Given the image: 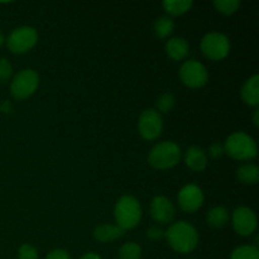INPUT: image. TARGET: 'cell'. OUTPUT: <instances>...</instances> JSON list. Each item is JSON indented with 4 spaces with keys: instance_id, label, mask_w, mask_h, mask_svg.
Listing matches in <instances>:
<instances>
[{
    "instance_id": "cell-1",
    "label": "cell",
    "mask_w": 259,
    "mask_h": 259,
    "mask_svg": "<svg viewBox=\"0 0 259 259\" xmlns=\"http://www.w3.org/2000/svg\"><path fill=\"white\" fill-rule=\"evenodd\" d=\"M164 235L172 249L182 254L192 252L199 244V234L196 229L186 222L172 224Z\"/></svg>"
},
{
    "instance_id": "cell-2",
    "label": "cell",
    "mask_w": 259,
    "mask_h": 259,
    "mask_svg": "<svg viewBox=\"0 0 259 259\" xmlns=\"http://www.w3.org/2000/svg\"><path fill=\"white\" fill-rule=\"evenodd\" d=\"M114 217L116 225L125 232L133 229L141 223L142 206L138 200L133 196H121L114 207Z\"/></svg>"
},
{
    "instance_id": "cell-3",
    "label": "cell",
    "mask_w": 259,
    "mask_h": 259,
    "mask_svg": "<svg viewBox=\"0 0 259 259\" xmlns=\"http://www.w3.org/2000/svg\"><path fill=\"white\" fill-rule=\"evenodd\" d=\"M224 152L238 161H250L257 157L258 148L252 137L243 132H235L225 141Z\"/></svg>"
},
{
    "instance_id": "cell-4",
    "label": "cell",
    "mask_w": 259,
    "mask_h": 259,
    "mask_svg": "<svg viewBox=\"0 0 259 259\" xmlns=\"http://www.w3.org/2000/svg\"><path fill=\"white\" fill-rule=\"evenodd\" d=\"M181 159V149L175 142L167 141L156 144L151 149L148 162L156 169H168L176 166Z\"/></svg>"
},
{
    "instance_id": "cell-5",
    "label": "cell",
    "mask_w": 259,
    "mask_h": 259,
    "mask_svg": "<svg viewBox=\"0 0 259 259\" xmlns=\"http://www.w3.org/2000/svg\"><path fill=\"white\" fill-rule=\"evenodd\" d=\"M38 85H39L38 73L32 68H25L14 76L10 85V91H12L13 98L17 100H23L33 95Z\"/></svg>"
},
{
    "instance_id": "cell-6",
    "label": "cell",
    "mask_w": 259,
    "mask_h": 259,
    "mask_svg": "<svg viewBox=\"0 0 259 259\" xmlns=\"http://www.w3.org/2000/svg\"><path fill=\"white\" fill-rule=\"evenodd\" d=\"M201 51L209 60H224L230 51V42L223 33H207L201 40Z\"/></svg>"
},
{
    "instance_id": "cell-7",
    "label": "cell",
    "mask_w": 259,
    "mask_h": 259,
    "mask_svg": "<svg viewBox=\"0 0 259 259\" xmlns=\"http://www.w3.org/2000/svg\"><path fill=\"white\" fill-rule=\"evenodd\" d=\"M38 40V33L32 27H19L9 34L7 45L9 51L17 55L28 52L32 50Z\"/></svg>"
},
{
    "instance_id": "cell-8",
    "label": "cell",
    "mask_w": 259,
    "mask_h": 259,
    "mask_svg": "<svg viewBox=\"0 0 259 259\" xmlns=\"http://www.w3.org/2000/svg\"><path fill=\"white\" fill-rule=\"evenodd\" d=\"M163 120L161 114L154 109H147L139 116L138 131L146 141H154L162 134Z\"/></svg>"
},
{
    "instance_id": "cell-9",
    "label": "cell",
    "mask_w": 259,
    "mask_h": 259,
    "mask_svg": "<svg viewBox=\"0 0 259 259\" xmlns=\"http://www.w3.org/2000/svg\"><path fill=\"white\" fill-rule=\"evenodd\" d=\"M180 77L181 81L186 86L192 89H197L204 86L207 82V71L205 68V66L202 63H200L199 61H186L184 65L181 66V70H180Z\"/></svg>"
},
{
    "instance_id": "cell-10",
    "label": "cell",
    "mask_w": 259,
    "mask_h": 259,
    "mask_svg": "<svg viewBox=\"0 0 259 259\" xmlns=\"http://www.w3.org/2000/svg\"><path fill=\"white\" fill-rule=\"evenodd\" d=\"M233 227L238 234L243 237L253 234L257 229V217L249 207H237L233 212Z\"/></svg>"
},
{
    "instance_id": "cell-11",
    "label": "cell",
    "mask_w": 259,
    "mask_h": 259,
    "mask_svg": "<svg viewBox=\"0 0 259 259\" xmlns=\"http://www.w3.org/2000/svg\"><path fill=\"white\" fill-rule=\"evenodd\" d=\"M179 205L184 211L195 212L204 204L202 190L196 185H186L179 192Z\"/></svg>"
},
{
    "instance_id": "cell-12",
    "label": "cell",
    "mask_w": 259,
    "mask_h": 259,
    "mask_svg": "<svg viewBox=\"0 0 259 259\" xmlns=\"http://www.w3.org/2000/svg\"><path fill=\"white\" fill-rule=\"evenodd\" d=\"M176 209L174 204L164 196H156L151 202V215L154 222L168 224L174 220Z\"/></svg>"
},
{
    "instance_id": "cell-13",
    "label": "cell",
    "mask_w": 259,
    "mask_h": 259,
    "mask_svg": "<svg viewBox=\"0 0 259 259\" xmlns=\"http://www.w3.org/2000/svg\"><path fill=\"white\" fill-rule=\"evenodd\" d=\"M185 163L190 169L195 172L204 171L207 164L206 153L200 147H190V148H187L186 153H185Z\"/></svg>"
},
{
    "instance_id": "cell-14",
    "label": "cell",
    "mask_w": 259,
    "mask_h": 259,
    "mask_svg": "<svg viewBox=\"0 0 259 259\" xmlns=\"http://www.w3.org/2000/svg\"><path fill=\"white\" fill-rule=\"evenodd\" d=\"M189 43L186 39L181 37L171 38L168 42L166 43V52L172 60L175 61H182L187 57L189 55Z\"/></svg>"
},
{
    "instance_id": "cell-15",
    "label": "cell",
    "mask_w": 259,
    "mask_h": 259,
    "mask_svg": "<svg viewBox=\"0 0 259 259\" xmlns=\"http://www.w3.org/2000/svg\"><path fill=\"white\" fill-rule=\"evenodd\" d=\"M124 230L119 228L118 225L113 224H103L99 225L95 230H94V237L98 242L108 243L113 242V240L119 239L124 235Z\"/></svg>"
},
{
    "instance_id": "cell-16",
    "label": "cell",
    "mask_w": 259,
    "mask_h": 259,
    "mask_svg": "<svg viewBox=\"0 0 259 259\" xmlns=\"http://www.w3.org/2000/svg\"><path fill=\"white\" fill-rule=\"evenodd\" d=\"M242 98L245 104L257 106L259 104V76L254 75L244 83L242 89Z\"/></svg>"
},
{
    "instance_id": "cell-17",
    "label": "cell",
    "mask_w": 259,
    "mask_h": 259,
    "mask_svg": "<svg viewBox=\"0 0 259 259\" xmlns=\"http://www.w3.org/2000/svg\"><path fill=\"white\" fill-rule=\"evenodd\" d=\"M237 177L245 185H254L259 180V168L255 164H243L238 168Z\"/></svg>"
},
{
    "instance_id": "cell-18",
    "label": "cell",
    "mask_w": 259,
    "mask_h": 259,
    "mask_svg": "<svg viewBox=\"0 0 259 259\" xmlns=\"http://www.w3.org/2000/svg\"><path fill=\"white\" fill-rule=\"evenodd\" d=\"M228 220H229V212L223 206L211 209L206 217L207 224L212 228H223L224 225H227Z\"/></svg>"
},
{
    "instance_id": "cell-19",
    "label": "cell",
    "mask_w": 259,
    "mask_h": 259,
    "mask_svg": "<svg viewBox=\"0 0 259 259\" xmlns=\"http://www.w3.org/2000/svg\"><path fill=\"white\" fill-rule=\"evenodd\" d=\"M194 3L191 0H164L163 8L168 14L182 15L189 12Z\"/></svg>"
},
{
    "instance_id": "cell-20",
    "label": "cell",
    "mask_w": 259,
    "mask_h": 259,
    "mask_svg": "<svg viewBox=\"0 0 259 259\" xmlns=\"http://www.w3.org/2000/svg\"><path fill=\"white\" fill-rule=\"evenodd\" d=\"M175 29V23L171 18L168 17H162L156 20L154 23V33L158 38H166L174 32Z\"/></svg>"
},
{
    "instance_id": "cell-21",
    "label": "cell",
    "mask_w": 259,
    "mask_h": 259,
    "mask_svg": "<svg viewBox=\"0 0 259 259\" xmlns=\"http://www.w3.org/2000/svg\"><path fill=\"white\" fill-rule=\"evenodd\" d=\"M230 259H259V250L253 245H242L233 250Z\"/></svg>"
},
{
    "instance_id": "cell-22",
    "label": "cell",
    "mask_w": 259,
    "mask_h": 259,
    "mask_svg": "<svg viewBox=\"0 0 259 259\" xmlns=\"http://www.w3.org/2000/svg\"><path fill=\"white\" fill-rule=\"evenodd\" d=\"M142 248L137 243H125L119 250V259H141Z\"/></svg>"
},
{
    "instance_id": "cell-23",
    "label": "cell",
    "mask_w": 259,
    "mask_h": 259,
    "mask_svg": "<svg viewBox=\"0 0 259 259\" xmlns=\"http://www.w3.org/2000/svg\"><path fill=\"white\" fill-rule=\"evenodd\" d=\"M214 5L218 12L225 15H232L240 7V2L239 0H217L214 2Z\"/></svg>"
},
{
    "instance_id": "cell-24",
    "label": "cell",
    "mask_w": 259,
    "mask_h": 259,
    "mask_svg": "<svg viewBox=\"0 0 259 259\" xmlns=\"http://www.w3.org/2000/svg\"><path fill=\"white\" fill-rule=\"evenodd\" d=\"M175 104H176V99L171 93L163 94L157 100V109H158L157 111L158 113H168V111L172 110Z\"/></svg>"
},
{
    "instance_id": "cell-25",
    "label": "cell",
    "mask_w": 259,
    "mask_h": 259,
    "mask_svg": "<svg viewBox=\"0 0 259 259\" xmlns=\"http://www.w3.org/2000/svg\"><path fill=\"white\" fill-rule=\"evenodd\" d=\"M13 67L7 58H0V82H7L12 77Z\"/></svg>"
},
{
    "instance_id": "cell-26",
    "label": "cell",
    "mask_w": 259,
    "mask_h": 259,
    "mask_svg": "<svg viewBox=\"0 0 259 259\" xmlns=\"http://www.w3.org/2000/svg\"><path fill=\"white\" fill-rule=\"evenodd\" d=\"M18 259H38L37 249L29 244L20 245L18 252Z\"/></svg>"
},
{
    "instance_id": "cell-27",
    "label": "cell",
    "mask_w": 259,
    "mask_h": 259,
    "mask_svg": "<svg viewBox=\"0 0 259 259\" xmlns=\"http://www.w3.org/2000/svg\"><path fill=\"white\" fill-rule=\"evenodd\" d=\"M46 259H71L70 254L63 249H53L48 253Z\"/></svg>"
},
{
    "instance_id": "cell-28",
    "label": "cell",
    "mask_w": 259,
    "mask_h": 259,
    "mask_svg": "<svg viewBox=\"0 0 259 259\" xmlns=\"http://www.w3.org/2000/svg\"><path fill=\"white\" fill-rule=\"evenodd\" d=\"M164 235L163 230L158 227H152L149 228L148 232H147V237L152 240H159Z\"/></svg>"
},
{
    "instance_id": "cell-29",
    "label": "cell",
    "mask_w": 259,
    "mask_h": 259,
    "mask_svg": "<svg viewBox=\"0 0 259 259\" xmlns=\"http://www.w3.org/2000/svg\"><path fill=\"white\" fill-rule=\"evenodd\" d=\"M209 153L212 158H218V157H220L224 153V146H222V144L219 143H212L211 146H210Z\"/></svg>"
},
{
    "instance_id": "cell-30",
    "label": "cell",
    "mask_w": 259,
    "mask_h": 259,
    "mask_svg": "<svg viewBox=\"0 0 259 259\" xmlns=\"http://www.w3.org/2000/svg\"><path fill=\"white\" fill-rule=\"evenodd\" d=\"M80 259H103V258H101L99 254H96V253H86V254H83Z\"/></svg>"
},
{
    "instance_id": "cell-31",
    "label": "cell",
    "mask_w": 259,
    "mask_h": 259,
    "mask_svg": "<svg viewBox=\"0 0 259 259\" xmlns=\"http://www.w3.org/2000/svg\"><path fill=\"white\" fill-rule=\"evenodd\" d=\"M2 111L3 113H10L12 111V104L9 101H4V104L2 105Z\"/></svg>"
},
{
    "instance_id": "cell-32",
    "label": "cell",
    "mask_w": 259,
    "mask_h": 259,
    "mask_svg": "<svg viewBox=\"0 0 259 259\" xmlns=\"http://www.w3.org/2000/svg\"><path fill=\"white\" fill-rule=\"evenodd\" d=\"M258 115H259V110H258V109H257V110H255L254 111V124H255V126H258Z\"/></svg>"
},
{
    "instance_id": "cell-33",
    "label": "cell",
    "mask_w": 259,
    "mask_h": 259,
    "mask_svg": "<svg viewBox=\"0 0 259 259\" xmlns=\"http://www.w3.org/2000/svg\"><path fill=\"white\" fill-rule=\"evenodd\" d=\"M3 43H4V34H3V33L0 32V47H2Z\"/></svg>"
}]
</instances>
